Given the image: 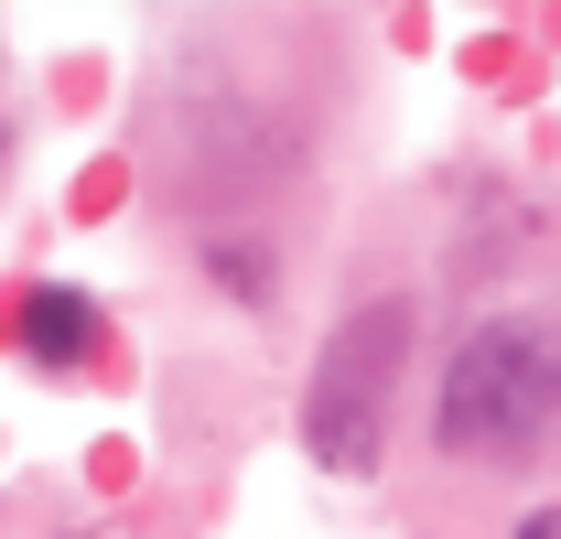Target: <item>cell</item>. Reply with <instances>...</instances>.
Instances as JSON below:
<instances>
[{
	"label": "cell",
	"mask_w": 561,
	"mask_h": 539,
	"mask_svg": "<svg viewBox=\"0 0 561 539\" xmlns=\"http://www.w3.org/2000/svg\"><path fill=\"white\" fill-rule=\"evenodd\" d=\"M432 432H443V454H465V465H529L561 432V335L529 324V313L476 324V335L454 345V367H443Z\"/></svg>",
	"instance_id": "1"
},
{
	"label": "cell",
	"mask_w": 561,
	"mask_h": 539,
	"mask_svg": "<svg viewBox=\"0 0 561 539\" xmlns=\"http://www.w3.org/2000/svg\"><path fill=\"white\" fill-rule=\"evenodd\" d=\"M400 335H411V302H367L356 324H335L324 367H313V400H302L313 465H335V474L378 465V410H389V378H400Z\"/></svg>",
	"instance_id": "2"
},
{
	"label": "cell",
	"mask_w": 561,
	"mask_h": 539,
	"mask_svg": "<svg viewBox=\"0 0 561 539\" xmlns=\"http://www.w3.org/2000/svg\"><path fill=\"white\" fill-rule=\"evenodd\" d=\"M87 324H98V313H87L76 291H33V356H44V367H55V356H76V345H87Z\"/></svg>",
	"instance_id": "3"
},
{
	"label": "cell",
	"mask_w": 561,
	"mask_h": 539,
	"mask_svg": "<svg viewBox=\"0 0 561 539\" xmlns=\"http://www.w3.org/2000/svg\"><path fill=\"white\" fill-rule=\"evenodd\" d=\"M518 539H561V507H529V518H518Z\"/></svg>",
	"instance_id": "4"
}]
</instances>
